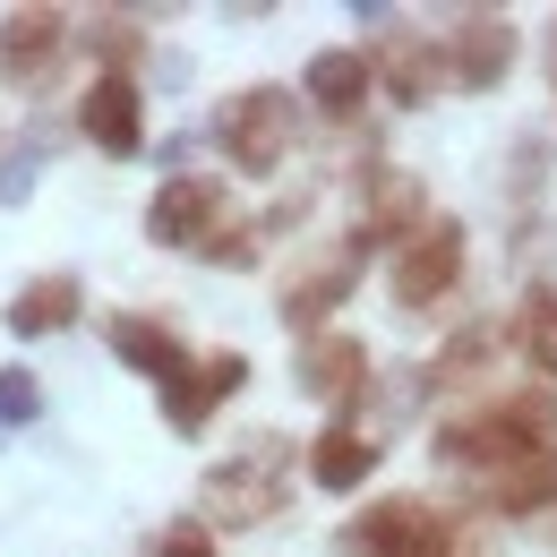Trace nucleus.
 I'll use <instances>...</instances> for the list:
<instances>
[{
    "label": "nucleus",
    "instance_id": "1",
    "mask_svg": "<svg viewBox=\"0 0 557 557\" xmlns=\"http://www.w3.org/2000/svg\"><path fill=\"white\" fill-rule=\"evenodd\" d=\"M335 557H497L488 515L463 506H437V497H369L360 515L335 523Z\"/></svg>",
    "mask_w": 557,
    "mask_h": 557
},
{
    "label": "nucleus",
    "instance_id": "2",
    "mask_svg": "<svg viewBox=\"0 0 557 557\" xmlns=\"http://www.w3.org/2000/svg\"><path fill=\"white\" fill-rule=\"evenodd\" d=\"M541 446H557V395H549V386L463 404V412H446L437 429H429V455H437L446 472H463L472 488L497 481V472L523 463V455H541Z\"/></svg>",
    "mask_w": 557,
    "mask_h": 557
},
{
    "label": "nucleus",
    "instance_id": "3",
    "mask_svg": "<svg viewBox=\"0 0 557 557\" xmlns=\"http://www.w3.org/2000/svg\"><path fill=\"white\" fill-rule=\"evenodd\" d=\"M292 481H300V455L283 429H249L232 455H214L198 472V523L207 532H258L292 506Z\"/></svg>",
    "mask_w": 557,
    "mask_h": 557
},
{
    "label": "nucleus",
    "instance_id": "4",
    "mask_svg": "<svg viewBox=\"0 0 557 557\" xmlns=\"http://www.w3.org/2000/svg\"><path fill=\"white\" fill-rule=\"evenodd\" d=\"M300 129H309V112H300L292 86H240V95L214 103V146L240 181H275L300 154Z\"/></svg>",
    "mask_w": 557,
    "mask_h": 557
},
{
    "label": "nucleus",
    "instance_id": "5",
    "mask_svg": "<svg viewBox=\"0 0 557 557\" xmlns=\"http://www.w3.org/2000/svg\"><path fill=\"white\" fill-rule=\"evenodd\" d=\"M463 267H472L463 214H429L412 240L386 258V300H395L404 318H429V309H446V300L463 292Z\"/></svg>",
    "mask_w": 557,
    "mask_h": 557
},
{
    "label": "nucleus",
    "instance_id": "6",
    "mask_svg": "<svg viewBox=\"0 0 557 557\" xmlns=\"http://www.w3.org/2000/svg\"><path fill=\"white\" fill-rule=\"evenodd\" d=\"M77 52V17L52 0H26V9H0V86L9 95H52L61 70Z\"/></svg>",
    "mask_w": 557,
    "mask_h": 557
},
{
    "label": "nucleus",
    "instance_id": "7",
    "mask_svg": "<svg viewBox=\"0 0 557 557\" xmlns=\"http://www.w3.org/2000/svg\"><path fill=\"white\" fill-rule=\"evenodd\" d=\"M360 275H369V249L360 240H326L318 258H300L292 275H283V292H275V318L292 326V335H326L335 326V309H344L351 292H360Z\"/></svg>",
    "mask_w": 557,
    "mask_h": 557
},
{
    "label": "nucleus",
    "instance_id": "8",
    "mask_svg": "<svg viewBox=\"0 0 557 557\" xmlns=\"http://www.w3.org/2000/svg\"><path fill=\"white\" fill-rule=\"evenodd\" d=\"M232 189H223V181H214V172H172V181H163V189H154V198H146V240H154V249H181V258H207V240L214 232H223V223H232Z\"/></svg>",
    "mask_w": 557,
    "mask_h": 557
},
{
    "label": "nucleus",
    "instance_id": "9",
    "mask_svg": "<svg viewBox=\"0 0 557 557\" xmlns=\"http://www.w3.org/2000/svg\"><path fill=\"white\" fill-rule=\"evenodd\" d=\"M429 189H420V172H404V163H386V154H377V163H360V207H351V240H360V249H369V258H377V249H386V258H395V249H404V240H412L420 223H429Z\"/></svg>",
    "mask_w": 557,
    "mask_h": 557
},
{
    "label": "nucleus",
    "instance_id": "10",
    "mask_svg": "<svg viewBox=\"0 0 557 557\" xmlns=\"http://www.w3.org/2000/svg\"><path fill=\"white\" fill-rule=\"evenodd\" d=\"M377 463H386V429H377L369 404H360V412H326V429H318L309 455H300V472L326 488V497H360V488L377 481Z\"/></svg>",
    "mask_w": 557,
    "mask_h": 557
},
{
    "label": "nucleus",
    "instance_id": "11",
    "mask_svg": "<svg viewBox=\"0 0 557 557\" xmlns=\"http://www.w3.org/2000/svg\"><path fill=\"white\" fill-rule=\"evenodd\" d=\"M437 44H446V86H463V95L506 86V77H515V61H523V26H515L506 9H463Z\"/></svg>",
    "mask_w": 557,
    "mask_h": 557
},
{
    "label": "nucleus",
    "instance_id": "12",
    "mask_svg": "<svg viewBox=\"0 0 557 557\" xmlns=\"http://www.w3.org/2000/svg\"><path fill=\"white\" fill-rule=\"evenodd\" d=\"M292 377H300V395H318L326 412H360L369 386H377V351L360 344L351 326H326V335H300Z\"/></svg>",
    "mask_w": 557,
    "mask_h": 557
},
{
    "label": "nucleus",
    "instance_id": "13",
    "mask_svg": "<svg viewBox=\"0 0 557 557\" xmlns=\"http://www.w3.org/2000/svg\"><path fill=\"white\" fill-rule=\"evenodd\" d=\"M240 386H249V351H240V344L189 351V369H181L172 386H154V395H163V429H172V437H198V429H214V412H223Z\"/></svg>",
    "mask_w": 557,
    "mask_h": 557
},
{
    "label": "nucleus",
    "instance_id": "14",
    "mask_svg": "<svg viewBox=\"0 0 557 557\" xmlns=\"http://www.w3.org/2000/svg\"><path fill=\"white\" fill-rule=\"evenodd\" d=\"M369 77L386 86V103L395 112H420V103H437L446 95V44L437 35H420L404 17H386L377 26V44H369Z\"/></svg>",
    "mask_w": 557,
    "mask_h": 557
},
{
    "label": "nucleus",
    "instance_id": "15",
    "mask_svg": "<svg viewBox=\"0 0 557 557\" xmlns=\"http://www.w3.org/2000/svg\"><path fill=\"white\" fill-rule=\"evenodd\" d=\"M77 138L112 163L146 154V77H95L77 86Z\"/></svg>",
    "mask_w": 557,
    "mask_h": 557
},
{
    "label": "nucleus",
    "instance_id": "16",
    "mask_svg": "<svg viewBox=\"0 0 557 557\" xmlns=\"http://www.w3.org/2000/svg\"><path fill=\"white\" fill-rule=\"evenodd\" d=\"M369 95H377V77H369V52H351V44H326L300 61V112H318L335 129H351L369 112Z\"/></svg>",
    "mask_w": 557,
    "mask_h": 557
},
{
    "label": "nucleus",
    "instance_id": "17",
    "mask_svg": "<svg viewBox=\"0 0 557 557\" xmlns=\"http://www.w3.org/2000/svg\"><path fill=\"white\" fill-rule=\"evenodd\" d=\"M103 351H112L129 377H146V386H172V377L189 369V344H181L163 318H146V309H121V318H103Z\"/></svg>",
    "mask_w": 557,
    "mask_h": 557
},
{
    "label": "nucleus",
    "instance_id": "18",
    "mask_svg": "<svg viewBox=\"0 0 557 557\" xmlns=\"http://www.w3.org/2000/svg\"><path fill=\"white\" fill-rule=\"evenodd\" d=\"M497 344H506V335H497L488 318H463V326H455L446 344L429 351V369L412 377V395H420V404H446V395L481 386V377H488V360H497Z\"/></svg>",
    "mask_w": 557,
    "mask_h": 557
},
{
    "label": "nucleus",
    "instance_id": "19",
    "mask_svg": "<svg viewBox=\"0 0 557 557\" xmlns=\"http://www.w3.org/2000/svg\"><path fill=\"white\" fill-rule=\"evenodd\" d=\"M0 318H9V335H17V344L70 335L77 318H86V283H77V275H61V267H52V275H26L17 292H9V309H0Z\"/></svg>",
    "mask_w": 557,
    "mask_h": 557
},
{
    "label": "nucleus",
    "instance_id": "20",
    "mask_svg": "<svg viewBox=\"0 0 557 557\" xmlns=\"http://www.w3.org/2000/svg\"><path fill=\"white\" fill-rule=\"evenodd\" d=\"M77 52H95V77H138L146 70V17L138 9H86Z\"/></svg>",
    "mask_w": 557,
    "mask_h": 557
},
{
    "label": "nucleus",
    "instance_id": "21",
    "mask_svg": "<svg viewBox=\"0 0 557 557\" xmlns=\"http://www.w3.org/2000/svg\"><path fill=\"white\" fill-rule=\"evenodd\" d=\"M472 506H481V515H549V506H557V446H541V455L506 463L497 481H481V488H472Z\"/></svg>",
    "mask_w": 557,
    "mask_h": 557
},
{
    "label": "nucleus",
    "instance_id": "22",
    "mask_svg": "<svg viewBox=\"0 0 557 557\" xmlns=\"http://www.w3.org/2000/svg\"><path fill=\"white\" fill-rule=\"evenodd\" d=\"M506 344H515V360H523L532 377H557V283H532V292L515 300Z\"/></svg>",
    "mask_w": 557,
    "mask_h": 557
},
{
    "label": "nucleus",
    "instance_id": "23",
    "mask_svg": "<svg viewBox=\"0 0 557 557\" xmlns=\"http://www.w3.org/2000/svg\"><path fill=\"white\" fill-rule=\"evenodd\" d=\"M35 420H44V386L26 360H9L0 369V429H35Z\"/></svg>",
    "mask_w": 557,
    "mask_h": 557
},
{
    "label": "nucleus",
    "instance_id": "24",
    "mask_svg": "<svg viewBox=\"0 0 557 557\" xmlns=\"http://www.w3.org/2000/svg\"><path fill=\"white\" fill-rule=\"evenodd\" d=\"M146 557H214V532L198 523V515H181V523L154 532V549H146Z\"/></svg>",
    "mask_w": 557,
    "mask_h": 557
},
{
    "label": "nucleus",
    "instance_id": "25",
    "mask_svg": "<svg viewBox=\"0 0 557 557\" xmlns=\"http://www.w3.org/2000/svg\"><path fill=\"white\" fill-rule=\"evenodd\" d=\"M541 70H549V95H557V17H549V35H541Z\"/></svg>",
    "mask_w": 557,
    "mask_h": 557
}]
</instances>
